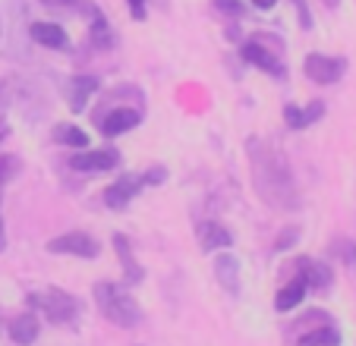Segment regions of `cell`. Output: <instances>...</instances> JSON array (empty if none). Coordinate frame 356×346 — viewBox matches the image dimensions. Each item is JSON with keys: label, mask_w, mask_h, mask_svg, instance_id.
<instances>
[{"label": "cell", "mask_w": 356, "mask_h": 346, "mask_svg": "<svg viewBox=\"0 0 356 346\" xmlns=\"http://www.w3.org/2000/svg\"><path fill=\"white\" fill-rule=\"evenodd\" d=\"M195 240H199V246L205 249V252H218V249L234 246V233H230L224 224H218V220H205V224H199Z\"/></svg>", "instance_id": "obj_10"}, {"label": "cell", "mask_w": 356, "mask_h": 346, "mask_svg": "<svg viewBox=\"0 0 356 346\" xmlns=\"http://www.w3.org/2000/svg\"><path fill=\"white\" fill-rule=\"evenodd\" d=\"M95 302H98V312L104 315V318L120 327H136L142 321L139 302L117 283H108V280L95 283Z\"/></svg>", "instance_id": "obj_2"}, {"label": "cell", "mask_w": 356, "mask_h": 346, "mask_svg": "<svg viewBox=\"0 0 356 346\" xmlns=\"http://www.w3.org/2000/svg\"><path fill=\"white\" fill-rule=\"evenodd\" d=\"M215 277L227 293H236V290H240V261H236V255H230V252L218 255L215 258Z\"/></svg>", "instance_id": "obj_15"}, {"label": "cell", "mask_w": 356, "mask_h": 346, "mask_svg": "<svg viewBox=\"0 0 356 346\" xmlns=\"http://www.w3.org/2000/svg\"><path fill=\"white\" fill-rule=\"evenodd\" d=\"M296 271L300 277L306 280L309 290H328L331 286V267L325 261H316V258H296Z\"/></svg>", "instance_id": "obj_13"}, {"label": "cell", "mask_w": 356, "mask_h": 346, "mask_svg": "<svg viewBox=\"0 0 356 346\" xmlns=\"http://www.w3.org/2000/svg\"><path fill=\"white\" fill-rule=\"evenodd\" d=\"M92 92H98V79H95V76H76V79H70L67 88H63L70 110H73V113L86 110L88 94H92Z\"/></svg>", "instance_id": "obj_12"}, {"label": "cell", "mask_w": 356, "mask_h": 346, "mask_svg": "<svg viewBox=\"0 0 356 346\" xmlns=\"http://www.w3.org/2000/svg\"><path fill=\"white\" fill-rule=\"evenodd\" d=\"M98 123H101V133L104 135H120V133H129V129L139 126L142 113L133 110V107H114L111 113L98 117Z\"/></svg>", "instance_id": "obj_8"}, {"label": "cell", "mask_w": 356, "mask_h": 346, "mask_svg": "<svg viewBox=\"0 0 356 346\" xmlns=\"http://www.w3.org/2000/svg\"><path fill=\"white\" fill-rule=\"evenodd\" d=\"M47 252H51V255H79V258H98L101 246H98V240H92L88 233L73 230V233H63V236H57V240L47 242Z\"/></svg>", "instance_id": "obj_5"}, {"label": "cell", "mask_w": 356, "mask_h": 346, "mask_svg": "<svg viewBox=\"0 0 356 346\" xmlns=\"http://www.w3.org/2000/svg\"><path fill=\"white\" fill-rule=\"evenodd\" d=\"M215 3L218 13H227V16H243L246 13V7H243L240 0H211Z\"/></svg>", "instance_id": "obj_23"}, {"label": "cell", "mask_w": 356, "mask_h": 346, "mask_svg": "<svg viewBox=\"0 0 356 346\" xmlns=\"http://www.w3.org/2000/svg\"><path fill=\"white\" fill-rule=\"evenodd\" d=\"M120 164V151L117 148H98V151H79L70 158L73 170H114Z\"/></svg>", "instance_id": "obj_7"}, {"label": "cell", "mask_w": 356, "mask_h": 346, "mask_svg": "<svg viewBox=\"0 0 356 346\" xmlns=\"http://www.w3.org/2000/svg\"><path fill=\"white\" fill-rule=\"evenodd\" d=\"M19 173V158L16 154H3L0 158V183H10Z\"/></svg>", "instance_id": "obj_22"}, {"label": "cell", "mask_w": 356, "mask_h": 346, "mask_svg": "<svg viewBox=\"0 0 356 346\" xmlns=\"http://www.w3.org/2000/svg\"><path fill=\"white\" fill-rule=\"evenodd\" d=\"M168 180V170L164 167H152L148 173H142V186H161Z\"/></svg>", "instance_id": "obj_24"}, {"label": "cell", "mask_w": 356, "mask_h": 346, "mask_svg": "<svg viewBox=\"0 0 356 346\" xmlns=\"http://www.w3.org/2000/svg\"><path fill=\"white\" fill-rule=\"evenodd\" d=\"M92 13V44L95 47H111L114 44V32H111V22L101 16V10H88Z\"/></svg>", "instance_id": "obj_20"}, {"label": "cell", "mask_w": 356, "mask_h": 346, "mask_svg": "<svg viewBox=\"0 0 356 346\" xmlns=\"http://www.w3.org/2000/svg\"><path fill=\"white\" fill-rule=\"evenodd\" d=\"M7 249V230H3V217H0V252Z\"/></svg>", "instance_id": "obj_30"}, {"label": "cell", "mask_w": 356, "mask_h": 346, "mask_svg": "<svg viewBox=\"0 0 356 346\" xmlns=\"http://www.w3.org/2000/svg\"><path fill=\"white\" fill-rule=\"evenodd\" d=\"M114 249H117V258H120V267H123V274H127V280H129V283H142L145 271H142V265L136 261V255H133V249H129L127 236L117 233L114 236Z\"/></svg>", "instance_id": "obj_17"}, {"label": "cell", "mask_w": 356, "mask_h": 346, "mask_svg": "<svg viewBox=\"0 0 356 346\" xmlns=\"http://www.w3.org/2000/svg\"><path fill=\"white\" fill-rule=\"evenodd\" d=\"M252 3H256L259 10H271V7H275V3H277V0H252Z\"/></svg>", "instance_id": "obj_29"}, {"label": "cell", "mask_w": 356, "mask_h": 346, "mask_svg": "<svg viewBox=\"0 0 356 346\" xmlns=\"http://www.w3.org/2000/svg\"><path fill=\"white\" fill-rule=\"evenodd\" d=\"M29 306L35 312H41L47 321L54 324H70V321L79 315V302L76 296H70L67 290H57V286H47V290H38V293H29Z\"/></svg>", "instance_id": "obj_3"}, {"label": "cell", "mask_w": 356, "mask_h": 346, "mask_svg": "<svg viewBox=\"0 0 356 346\" xmlns=\"http://www.w3.org/2000/svg\"><path fill=\"white\" fill-rule=\"evenodd\" d=\"M10 340L19 346H29L38 340V318H35L32 312H22L16 315L13 321H10Z\"/></svg>", "instance_id": "obj_16"}, {"label": "cell", "mask_w": 356, "mask_h": 346, "mask_svg": "<svg viewBox=\"0 0 356 346\" xmlns=\"http://www.w3.org/2000/svg\"><path fill=\"white\" fill-rule=\"evenodd\" d=\"M296 3V13H300V26L302 28H312V16H309V7H306V0H293Z\"/></svg>", "instance_id": "obj_25"}, {"label": "cell", "mask_w": 356, "mask_h": 346, "mask_svg": "<svg viewBox=\"0 0 356 346\" xmlns=\"http://www.w3.org/2000/svg\"><path fill=\"white\" fill-rule=\"evenodd\" d=\"M306 290H309V286H306V280L293 277L287 286H281V293L275 296V308H277V312H290V308H296L302 302V296H306Z\"/></svg>", "instance_id": "obj_18"}, {"label": "cell", "mask_w": 356, "mask_h": 346, "mask_svg": "<svg viewBox=\"0 0 356 346\" xmlns=\"http://www.w3.org/2000/svg\"><path fill=\"white\" fill-rule=\"evenodd\" d=\"M142 189V176H123V180H117V183H111L108 189H104V205L108 208H114V211H123V208L129 205V201L136 199V192Z\"/></svg>", "instance_id": "obj_9"}, {"label": "cell", "mask_w": 356, "mask_h": 346, "mask_svg": "<svg viewBox=\"0 0 356 346\" xmlns=\"http://www.w3.org/2000/svg\"><path fill=\"white\" fill-rule=\"evenodd\" d=\"M293 240H296V230H293V226H290V233L284 236V240H277V249H287V246H290V242H293Z\"/></svg>", "instance_id": "obj_28"}, {"label": "cell", "mask_w": 356, "mask_h": 346, "mask_svg": "<svg viewBox=\"0 0 356 346\" xmlns=\"http://www.w3.org/2000/svg\"><path fill=\"white\" fill-rule=\"evenodd\" d=\"M240 57L249 63V67L262 69V73H271L277 79L287 76V67L281 63V47H268V35H256V38H249L243 44Z\"/></svg>", "instance_id": "obj_4"}, {"label": "cell", "mask_w": 356, "mask_h": 346, "mask_svg": "<svg viewBox=\"0 0 356 346\" xmlns=\"http://www.w3.org/2000/svg\"><path fill=\"white\" fill-rule=\"evenodd\" d=\"M38 3L47 10H70L73 3H79V0H38Z\"/></svg>", "instance_id": "obj_26"}, {"label": "cell", "mask_w": 356, "mask_h": 346, "mask_svg": "<svg viewBox=\"0 0 356 346\" xmlns=\"http://www.w3.org/2000/svg\"><path fill=\"white\" fill-rule=\"evenodd\" d=\"M300 346H341V331L334 324L316 327V331H309L300 340Z\"/></svg>", "instance_id": "obj_19"}, {"label": "cell", "mask_w": 356, "mask_h": 346, "mask_svg": "<svg viewBox=\"0 0 356 346\" xmlns=\"http://www.w3.org/2000/svg\"><path fill=\"white\" fill-rule=\"evenodd\" d=\"M302 69H306V76H309L312 82H318V85H331V82H337L343 73H347V60H341V57H328V53H309L306 63H302Z\"/></svg>", "instance_id": "obj_6"}, {"label": "cell", "mask_w": 356, "mask_h": 346, "mask_svg": "<svg viewBox=\"0 0 356 346\" xmlns=\"http://www.w3.org/2000/svg\"><path fill=\"white\" fill-rule=\"evenodd\" d=\"M26 32H29V38H32L35 44H41V47H54V51H63V47L70 44L67 32H63L57 22H32Z\"/></svg>", "instance_id": "obj_11"}, {"label": "cell", "mask_w": 356, "mask_h": 346, "mask_svg": "<svg viewBox=\"0 0 356 346\" xmlns=\"http://www.w3.org/2000/svg\"><path fill=\"white\" fill-rule=\"evenodd\" d=\"M249 164H252V176H256V189L271 208H296V189L293 176H290L284 158L268 148L265 142H249Z\"/></svg>", "instance_id": "obj_1"}, {"label": "cell", "mask_w": 356, "mask_h": 346, "mask_svg": "<svg viewBox=\"0 0 356 346\" xmlns=\"http://www.w3.org/2000/svg\"><path fill=\"white\" fill-rule=\"evenodd\" d=\"M322 117H325L322 101H312V104H306V107L287 104V110H284V120H287L290 129H306V126H312L316 120H322Z\"/></svg>", "instance_id": "obj_14"}, {"label": "cell", "mask_w": 356, "mask_h": 346, "mask_svg": "<svg viewBox=\"0 0 356 346\" xmlns=\"http://www.w3.org/2000/svg\"><path fill=\"white\" fill-rule=\"evenodd\" d=\"M3 113H7V98H3V92H0V120H3Z\"/></svg>", "instance_id": "obj_31"}, {"label": "cell", "mask_w": 356, "mask_h": 346, "mask_svg": "<svg viewBox=\"0 0 356 346\" xmlns=\"http://www.w3.org/2000/svg\"><path fill=\"white\" fill-rule=\"evenodd\" d=\"M129 7H133V16L136 19H145V0H127Z\"/></svg>", "instance_id": "obj_27"}, {"label": "cell", "mask_w": 356, "mask_h": 346, "mask_svg": "<svg viewBox=\"0 0 356 346\" xmlns=\"http://www.w3.org/2000/svg\"><path fill=\"white\" fill-rule=\"evenodd\" d=\"M54 142L70 145V148H86L88 145V135L82 133L79 126H73V123H57V126H54Z\"/></svg>", "instance_id": "obj_21"}]
</instances>
